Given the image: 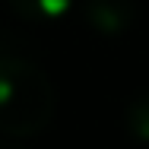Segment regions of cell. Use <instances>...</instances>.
Instances as JSON below:
<instances>
[{"instance_id": "1", "label": "cell", "mask_w": 149, "mask_h": 149, "mask_svg": "<svg viewBox=\"0 0 149 149\" xmlns=\"http://www.w3.org/2000/svg\"><path fill=\"white\" fill-rule=\"evenodd\" d=\"M54 83L48 73L16 51L0 54V133L26 140L54 120Z\"/></svg>"}, {"instance_id": "2", "label": "cell", "mask_w": 149, "mask_h": 149, "mask_svg": "<svg viewBox=\"0 0 149 149\" xmlns=\"http://www.w3.org/2000/svg\"><path fill=\"white\" fill-rule=\"evenodd\" d=\"M83 19L95 32L105 35H120L136 22V0H76Z\"/></svg>"}, {"instance_id": "5", "label": "cell", "mask_w": 149, "mask_h": 149, "mask_svg": "<svg viewBox=\"0 0 149 149\" xmlns=\"http://www.w3.org/2000/svg\"><path fill=\"white\" fill-rule=\"evenodd\" d=\"M0 149H26V146H22L19 140H10V136H6V140H0Z\"/></svg>"}, {"instance_id": "4", "label": "cell", "mask_w": 149, "mask_h": 149, "mask_svg": "<svg viewBox=\"0 0 149 149\" xmlns=\"http://www.w3.org/2000/svg\"><path fill=\"white\" fill-rule=\"evenodd\" d=\"M124 127H127V133H130L133 140L149 143V92L146 95H136V98L127 105V111H124Z\"/></svg>"}, {"instance_id": "3", "label": "cell", "mask_w": 149, "mask_h": 149, "mask_svg": "<svg viewBox=\"0 0 149 149\" xmlns=\"http://www.w3.org/2000/svg\"><path fill=\"white\" fill-rule=\"evenodd\" d=\"M6 3H10V10L19 19H29V22H54L76 0H6Z\"/></svg>"}]
</instances>
